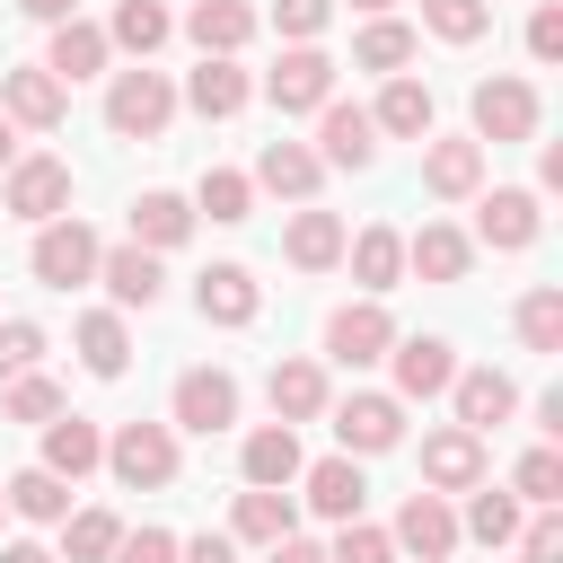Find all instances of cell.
Here are the masks:
<instances>
[{"label": "cell", "instance_id": "6da1fadb", "mask_svg": "<svg viewBox=\"0 0 563 563\" xmlns=\"http://www.w3.org/2000/svg\"><path fill=\"white\" fill-rule=\"evenodd\" d=\"M167 114H176L167 70H114V88H106V132H123V141H158Z\"/></svg>", "mask_w": 563, "mask_h": 563}, {"label": "cell", "instance_id": "7a4b0ae2", "mask_svg": "<svg viewBox=\"0 0 563 563\" xmlns=\"http://www.w3.org/2000/svg\"><path fill=\"white\" fill-rule=\"evenodd\" d=\"M26 273L44 282V290H79V282H97V229L88 220H44L35 229V255H26Z\"/></svg>", "mask_w": 563, "mask_h": 563}, {"label": "cell", "instance_id": "3957f363", "mask_svg": "<svg viewBox=\"0 0 563 563\" xmlns=\"http://www.w3.org/2000/svg\"><path fill=\"white\" fill-rule=\"evenodd\" d=\"M106 466H114V484H132V493L176 484V422H123V431L106 440Z\"/></svg>", "mask_w": 563, "mask_h": 563}, {"label": "cell", "instance_id": "277c9868", "mask_svg": "<svg viewBox=\"0 0 563 563\" xmlns=\"http://www.w3.org/2000/svg\"><path fill=\"white\" fill-rule=\"evenodd\" d=\"M0 211H18V220H62L70 211V167L62 158H9V185H0Z\"/></svg>", "mask_w": 563, "mask_h": 563}, {"label": "cell", "instance_id": "5b68a950", "mask_svg": "<svg viewBox=\"0 0 563 563\" xmlns=\"http://www.w3.org/2000/svg\"><path fill=\"white\" fill-rule=\"evenodd\" d=\"M264 97H273L282 114H317V106L334 97V62H325L317 44H290V53L264 70Z\"/></svg>", "mask_w": 563, "mask_h": 563}, {"label": "cell", "instance_id": "8992f818", "mask_svg": "<svg viewBox=\"0 0 563 563\" xmlns=\"http://www.w3.org/2000/svg\"><path fill=\"white\" fill-rule=\"evenodd\" d=\"M475 141H537V88L528 79H475Z\"/></svg>", "mask_w": 563, "mask_h": 563}, {"label": "cell", "instance_id": "52a82bcc", "mask_svg": "<svg viewBox=\"0 0 563 563\" xmlns=\"http://www.w3.org/2000/svg\"><path fill=\"white\" fill-rule=\"evenodd\" d=\"M387 343H396V317H387L378 299H352V308H334V317H325V352H334L343 369L387 361Z\"/></svg>", "mask_w": 563, "mask_h": 563}, {"label": "cell", "instance_id": "ba28073f", "mask_svg": "<svg viewBox=\"0 0 563 563\" xmlns=\"http://www.w3.org/2000/svg\"><path fill=\"white\" fill-rule=\"evenodd\" d=\"M334 440H343V457H378V449H396L405 440V405L396 396H343L334 405Z\"/></svg>", "mask_w": 563, "mask_h": 563}, {"label": "cell", "instance_id": "9c48e42d", "mask_svg": "<svg viewBox=\"0 0 563 563\" xmlns=\"http://www.w3.org/2000/svg\"><path fill=\"white\" fill-rule=\"evenodd\" d=\"M537 229H545V211H537V194H528V185H493V194L475 202V238H484V246H501V255L537 246Z\"/></svg>", "mask_w": 563, "mask_h": 563}, {"label": "cell", "instance_id": "30bf717a", "mask_svg": "<svg viewBox=\"0 0 563 563\" xmlns=\"http://www.w3.org/2000/svg\"><path fill=\"white\" fill-rule=\"evenodd\" d=\"M167 405H176V431H202V440H211V431L238 422V378H229V369H185Z\"/></svg>", "mask_w": 563, "mask_h": 563}, {"label": "cell", "instance_id": "8fae6325", "mask_svg": "<svg viewBox=\"0 0 563 563\" xmlns=\"http://www.w3.org/2000/svg\"><path fill=\"white\" fill-rule=\"evenodd\" d=\"M422 484H431V493H475V484H484V431H466V422L431 431V440H422Z\"/></svg>", "mask_w": 563, "mask_h": 563}, {"label": "cell", "instance_id": "7c38bea8", "mask_svg": "<svg viewBox=\"0 0 563 563\" xmlns=\"http://www.w3.org/2000/svg\"><path fill=\"white\" fill-rule=\"evenodd\" d=\"M317 158H325V167H369V158H378V123H369V106L325 97V106H317Z\"/></svg>", "mask_w": 563, "mask_h": 563}, {"label": "cell", "instance_id": "4fadbf2b", "mask_svg": "<svg viewBox=\"0 0 563 563\" xmlns=\"http://www.w3.org/2000/svg\"><path fill=\"white\" fill-rule=\"evenodd\" d=\"M387 361H396V405H413V396H449V378H457V361H449L440 334H396Z\"/></svg>", "mask_w": 563, "mask_h": 563}, {"label": "cell", "instance_id": "5bb4252c", "mask_svg": "<svg viewBox=\"0 0 563 563\" xmlns=\"http://www.w3.org/2000/svg\"><path fill=\"white\" fill-rule=\"evenodd\" d=\"M0 114L26 123V132H53V123L70 114V88H62L44 62H35V70H9V79H0Z\"/></svg>", "mask_w": 563, "mask_h": 563}, {"label": "cell", "instance_id": "9a60e30c", "mask_svg": "<svg viewBox=\"0 0 563 563\" xmlns=\"http://www.w3.org/2000/svg\"><path fill=\"white\" fill-rule=\"evenodd\" d=\"M35 466H53L62 484H79L88 466H106V431H97L88 413H70V405H62V413L44 422V457H35Z\"/></svg>", "mask_w": 563, "mask_h": 563}, {"label": "cell", "instance_id": "2e32d148", "mask_svg": "<svg viewBox=\"0 0 563 563\" xmlns=\"http://www.w3.org/2000/svg\"><path fill=\"white\" fill-rule=\"evenodd\" d=\"M466 264H475V238L449 220H422L405 238V273H422V282H466Z\"/></svg>", "mask_w": 563, "mask_h": 563}, {"label": "cell", "instance_id": "e0dca14e", "mask_svg": "<svg viewBox=\"0 0 563 563\" xmlns=\"http://www.w3.org/2000/svg\"><path fill=\"white\" fill-rule=\"evenodd\" d=\"M194 308H202V325H255L264 290H255V273H246V264H211V273L194 282Z\"/></svg>", "mask_w": 563, "mask_h": 563}, {"label": "cell", "instance_id": "ac0fdd59", "mask_svg": "<svg viewBox=\"0 0 563 563\" xmlns=\"http://www.w3.org/2000/svg\"><path fill=\"white\" fill-rule=\"evenodd\" d=\"M299 484H308V510L317 519H361V501H369V484H361V457H317V466H299Z\"/></svg>", "mask_w": 563, "mask_h": 563}, {"label": "cell", "instance_id": "d6986e66", "mask_svg": "<svg viewBox=\"0 0 563 563\" xmlns=\"http://www.w3.org/2000/svg\"><path fill=\"white\" fill-rule=\"evenodd\" d=\"M396 545H413L422 563H449V554H457V510H449L440 493H405V510H396Z\"/></svg>", "mask_w": 563, "mask_h": 563}, {"label": "cell", "instance_id": "ffe728a7", "mask_svg": "<svg viewBox=\"0 0 563 563\" xmlns=\"http://www.w3.org/2000/svg\"><path fill=\"white\" fill-rule=\"evenodd\" d=\"M97 282L114 290V308H158V255L150 246H97Z\"/></svg>", "mask_w": 563, "mask_h": 563}, {"label": "cell", "instance_id": "44dd1931", "mask_svg": "<svg viewBox=\"0 0 563 563\" xmlns=\"http://www.w3.org/2000/svg\"><path fill=\"white\" fill-rule=\"evenodd\" d=\"M106 53H114V44H106V26L62 18V26H53V44H44V70L70 88V79H97V70H106Z\"/></svg>", "mask_w": 563, "mask_h": 563}, {"label": "cell", "instance_id": "7402d4cb", "mask_svg": "<svg viewBox=\"0 0 563 563\" xmlns=\"http://www.w3.org/2000/svg\"><path fill=\"white\" fill-rule=\"evenodd\" d=\"M317 176H325V158H317L308 141H264V150H255V185H264V194L308 202V194H317Z\"/></svg>", "mask_w": 563, "mask_h": 563}, {"label": "cell", "instance_id": "603a6c76", "mask_svg": "<svg viewBox=\"0 0 563 563\" xmlns=\"http://www.w3.org/2000/svg\"><path fill=\"white\" fill-rule=\"evenodd\" d=\"M422 185H431L440 202L484 194V141H431V150H422Z\"/></svg>", "mask_w": 563, "mask_h": 563}, {"label": "cell", "instance_id": "cb8c5ba5", "mask_svg": "<svg viewBox=\"0 0 563 563\" xmlns=\"http://www.w3.org/2000/svg\"><path fill=\"white\" fill-rule=\"evenodd\" d=\"M282 255H290L299 273H334V264H343V220H334V211H317V202H308V211H290Z\"/></svg>", "mask_w": 563, "mask_h": 563}, {"label": "cell", "instance_id": "d4e9b609", "mask_svg": "<svg viewBox=\"0 0 563 563\" xmlns=\"http://www.w3.org/2000/svg\"><path fill=\"white\" fill-rule=\"evenodd\" d=\"M449 396H457V422H466V431H493V422L519 413V387H510L501 369H457Z\"/></svg>", "mask_w": 563, "mask_h": 563}, {"label": "cell", "instance_id": "484cf974", "mask_svg": "<svg viewBox=\"0 0 563 563\" xmlns=\"http://www.w3.org/2000/svg\"><path fill=\"white\" fill-rule=\"evenodd\" d=\"M238 466H246V484H273V493H282V484H299L308 457H299V431H290V422H264V431H246Z\"/></svg>", "mask_w": 563, "mask_h": 563}, {"label": "cell", "instance_id": "4316f807", "mask_svg": "<svg viewBox=\"0 0 563 563\" xmlns=\"http://www.w3.org/2000/svg\"><path fill=\"white\" fill-rule=\"evenodd\" d=\"M185 97H194V114H202V123H229V114H238L255 88H246V70H238L229 53H202V70L185 79Z\"/></svg>", "mask_w": 563, "mask_h": 563}, {"label": "cell", "instance_id": "83f0119b", "mask_svg": "<svg viewBox=\"0 0 563 563\" xmlns=\"http://www.w3.org/2000/svg\"><path fill=\"white\" fill-rule=\"evenodd\" d=\"M343 255H352V282L378 299V290H396L405 282V238L378 220V229H361V238H343Z\"/></svg>", "mask_w": 563, "mask_h": 563}, {"label": "cell", "instance_id": "f1b7e54d", "mask_svg": "<svg viewBox=\"0 0 563 563\" xmlns=\"http://www.w3.org/2000/svg\"><path fill=\"white\" fill-rule=\"evenodd\" d=\"M264 396H273V422H317L325 413V369L317 361H273Z\"/></svg>", "mask_w": 563, "mask_h": 563}, {"label": "cell", "instance_id": "f546056e", "mask_svg": "<svg viewBox=\"0 0 563 563\" xmlns=\"http://www.w3.org/2000/svg\"><path fill=\"white\" fill-rule=\"evenodd\" d=\"M369 123H378V132H396V141H422V132H431V88H422V79H405V70H387V88H378Z\"/></svg>", "mask_w": 563, "mask_h": 563}, {"label": "cell", "instance_id": "4dcf8cb0", "mask_svg": "<svg viewBox=\"0 0 563 563\" xmlns=\"http://www.w3.org/2000/svg\"><path fill=\"white\" fill-rule=\"evenodd\" d=\"M185 238H194V202L185 194H141L132 202V246L158 255V246H185Z\"/></svg>", "mask_w": 563, "mask_h": 563}, {"label": "cell", "instance_id": "1f68e13d", "mask_svg": "<svg viewBox=\"0 0 563 563\" xmlns=\"http://www.w3.org/2000/svg\"><path fill=\"white\" fill-rule=\"evenodd\" d=\"M79 361H88V378H123L132 369V334H123L114 308H88L79 317Z\"/></svg>", "mask_w": 563, "mask_h": 563}, {"label": "cell", "instance_id": "d6a6232c", "mask_svg": "<svg viewBox=\"0 0 563 563\" xmlns=\"http://www.w3.org/2000/svg\"><path fill=\"white\" fill-rule=\"evenodd\" d=\"M0 501H9L18 519H35V528L70 519V484H62L53 466H26V475H9V484H0Z\"/></svg>", "mask_w": 563, "mask_h": 563}, {"label": "cell", "instance_id": "836d02e7", "mask_svg": "<svg viewBox=\"0 0 563 563\" xmlns=\"http://www.w3.org/2000/svg\"><path fill=\"white\" fill-rule=\"evenodd\" d=\"M290 493H273V484H246L238 493V510H229V537H246V545H273V537H290Z\"/></svg>", "mask_w": 563, "mask_h": 563}, {"label": "cell", "instance_id": "e575fe53", "mask_svg": "<svg viewBox=\"0 0 563 563\" xmlns=\"http://www.w3.org/2000/svg\"><path fill=\"white\" fill-rule=\"evenodd\" d=\"M185 35H194L202 53H238V44L255 35V9H246V0H194Z\"/></svg>", "mask_w": 563, "mask_h": 563}, {"label": "cell", "instance_id": "d590c367", "mask_svg": "<svg viewBox=\"0 0 563 563\" xmlns=\"http://www.w3.org/2000/svg\"><path fill=\"white\" fill-rule=\"evenodd\" d=\"M352 62H361V70H405V62H413V26H405V18H369L361 44H352Z\"/></svg>", "mask_w": 563, "mask_h": 563}, {"label": "cell", "instance_id": "8d00e7d4", "mask_svg": "<svg viewBox=\"0 0 563 563\" xmlns=\"http://www.w3.org/2000/svg\"><path fill=\"white\" fill-rule=\"evenodd\" d=\"M194 211H211V220H246V211H255V176H238V167H202Z\"/></svg>", "mask_w": 563, "mask_h": 563}, {"label": "cell", "instance_id": "74e56055", "mask_svg": "<svg viewBox=\"0 0 563 563\" xmlns=\"http://www.w3.org/2000/svg\"><path fill=\"white\" fill-rule=\"evenodd\" d=\"M519 343H528V352H563V290H554V282H537V290L519 299Z\"/></svg>", "mask_w": 563, "mask_h": 563}, {"label": "cell", "instance_id": "f35d334b", "mask_svg": "<svg viewBox=\"0 0 563 563\" xmlns=\"http://www.w3.org/2000/svg\"><path fill=\"white\" fill-rule=\"evenodd\" d=\"M114 537H123L114 510H70V519H62V554H70V563H106Z\"/></svg>", "mask_w": 563, "mask_h": 563}, {"label": "cell", "instance_id": "ab89813d", "mask_svg": "<svg viewBox=\"0 0 563 563\" xmlns=\"http://www.w3.org/2000/svg\"><path fill=\"white\" fill-rule=\"evenodd\" d=\"M106 44H123V53H141V62H150V53L167 44V9H158V0H123V9H114V26H106Z\"/></svg>", "mask_w": 563, "mask_h": 563}, {"label": "cell", "instance_id": "60d3db41", "mask_svg": "<svg viewBox=\"0 0 563 563\" xmlns=\"http://www.w3.org/2000/svg\"><path fill=\"white\" fill-rule=\"evenodd\" d=\"M466 537H475V545H510V537H519V501L475 484V501H466Z\"/></svg>", "mask_w": 563, "mask_h": 563}, {"label": "cell", "instance_id": "b9f144b4", "mask_svg": "<svg viewBox=\"0 0 563 563\" xmlns=\"http://www.w3.org/2000/svg\"><path fill=\"white\" fill-rule=\"evenodd\" d=\"M422 26H431L440 44H475V35L493 26V9H484V0H422Z\"/></svg>", "mask_w": 563, "mask_h": 563}, {"label": "cell", "instance_id": "7bdbcfd3", "mask_svg": "<svg viewBox=\"0 0 563 563\" xmlns=\"http://www.w3.org/2000/svg\"><path fill=\"white\" fill-rule=\"evenodd\" d=\"M0 413H9V422H53V413H62V387H53V378H35V369H18V378H9V396H0Z\"/></svg>", "mask_w": 563, "mask_h": 563}, {"label": "cell", "instance_id": "ee69618b", "mask_svg": "<svg viewBox=\"0 0 563 563\" xmlns=\"http://www.w3.org/2000/svg\"><path fill=\"white\" fill-rule=\"evenodd\" d=\"M510 484H519V501H537V510H545V501H563V457H554V449H528Z\"/></svg>", "mask_w": 563, "mask_h": 563}, {"label": "cell", "instance_id": "f6af8a7d", "mask_svg": "<svg viewBox=\"0 0 563 563\" xmlns=\"http://www.w3.org/2000/svg\"><path fill=\"white\" fill-rule=\"evenodd\" d=\"M325 563H396V537H387V528H361V519H343V537L325 545Z\"/></svg>", "mask_w": 563, "mask_h": 563}, {"label": "cell", "instance_id": "bcb514c9", "mask_svg": "<svg viewBox=\"0 0 563 563\" xmlns=\"http://www.w3.org/2000/svg\"><path fill=\"white\" fill-rule=\"evenodd\" d=\"M35 361H44V325L35 317H0V378H18Z\"/></svg>", "mask_w": 563, "mask_h": 563}, {"label": "cell", "instance_id": "7dc6e473", "mask_svg": "<svg viewBox=\"0 0 563 563\" xmlns=\"http://www.w3.org/2000/svg\"><path fill=\"white\" fill-rule=\"evenodd\" d=\"M325 18H334V0H273V26H282L290 44H317Z\"/></svg>", "mask_w": 563, "mask_h": 563}, {"label": "cell", "instance_id": "c3c4849f", "mask_svg": "<svg viewBox=\"0 0 563 563\" xmlns=\"http://www.w3.org/2000/svg\"><path fill=\"white\" fill-rule=\"evenodd\" d=\"M519 563H563V519H554V501L519 528Z\"/></svg>", "mask_w": 563, "mask_h": 563}, {"label": "cell", "instance_id": "681fc988", "mask_svg": "<svg viewBox=\"0 0 563 563\" xmlns=\"http://www.w3.org/2000/svg\"><path fill=\"white\" fill-rule=\"evenodd\" d=\"M106 563H176V537H167V528H123Z\"/></svg>", "mask_w": 563, "mask_h": 563}, {"label": "cell", "instance_id": "f907efd6", "mask_svg": "<svg viewBox=\"0 0 563 563\" xmlns=\"http://www.w3.org/2000/svg\"><path fill=\"white\" fill-rule=\"evenodd\" d=\"M528 53L537 62H563V9H537L528 18Z\"/></svg>", "mask_w": 563, "mask_h": 563}, {"label": "cell", "instance_id": "816d5d0a", "mask_svg": "<svg viewBox=\"0 0 563 563\" xmlns=\"http://www.w3.org/2000/svg\"><path fill=\"white\" fill-rule=\"evenodd\" d=\"M264 563H325V545H308V537L290 528V537H273V545H264Z\"/></svg>", "mask_w": 563, "mask_h": 563}, {"label": "cell", "instance_id": "f5cc1de1", "mask_svg": "<svg viewBox=\"0 0 563 563\" xmlns=\"http://www.w3.org/2000/svg\"><path fill=\"white\" fill-rule=\"evenodd\" d=\"M176 563H238V537H194L176 545Z\"/></svg>", "mask_w": 563, "mask_h": 563}, {"label": "cell", "instance_id": "db71d44e", "mask_svg": "<svg viewBox=\"0 0 563 563\" xmlns=\"http://www.w3.org/2000/svg\"><path fill=\"white\" fill-rule=\"evenodd\" d=\"M26 18H44V26H62V18H79V0H18Z\"/></svg>", "mask_w": 563, "mask_h": 563}, {"label": "cell", "instance_id": "11a10c76", "mask_svg": "<svg viewBox=\"0 0 563 563\" xmlns=\"http://www.w3.org/2000/svg\"><path fill=\"white\" fill-rule=\"evenodd\" d=\"M0 563H53L44 545H0Z\"/></svg>", "mask_w": 563, "mask_h": 563}, {"label": "cell", "instance_id": "9f6ffc18", "mask_svg": "<svg viewBox=\"0 0 563 563\" xmlns=\"http://www.w3.org/2000/svg\"><path fill=\"white\" fill-rule=\"evenodd\" d=\"M9 158H18V123L0 114V167H9Z\"/></svg>", "mask_w": 563, "mask_h": 563}, {"label": "cell", "instance_id": "6f0895ef", "mask_svg": "<svg viewBox=\"0 0 563 563\" xmlns=\"http://www.w3.org/2000/svg\"><path fill=\"white\" fill-rule=\"evenodd\" d=\"M352 9H369V18H378V9H396V0H352Z\"/></svg>", "mask_w": 563, "mask_h": 563}, {"label": "cell", "instance_id": "680465c9", "mask_svg": "<svg viewBox=\"0 0 563 563\" xmlns=\"http://www.w3.org/2000/svg\"><path fill=\"white\" fill-rule=\"evenodd\" d=\"M0 510H9V501H0Z\"/></svg>", "mask_w": 563, "mask_h": 563}]
</instances>
